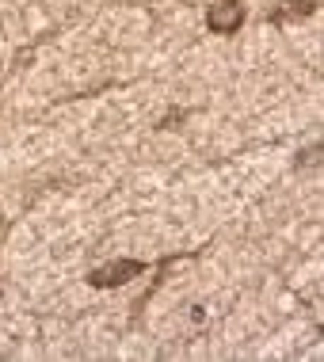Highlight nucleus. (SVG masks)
Masks as SVG:
<instances>
[{
	"instance_id": "1",
	"label": "nucleus",
	"mask_w": 324,
	"mask_h": 362,
	"mask_svg": "<svg viewBox=\"0 0 324 362\" xmlns=\"http://www.w3.org/2000/svg\"><path fill=\"white\" fill-rule=\"evenodd\" d=\"M206 23H210L214 35H233V31H237V27L244 23L241 0H218V4L210 8V16H206Z\"/></svg>"
},
{
	"instance_id": "2",
	"label": "nucleus",
	"mask_w": 324,
	"mask_h": 362,
	"mask_svg": "<svg viewBox=\"0 0 324 362\" xmlns=\"http://www.w3.org/2000/svg\"><path fill=\"white\" fill-rule=\"evenodd\" d=\"M145 271V263H137V259H119V263H107V267H100L92 275V286H100V290H107V286H122V282H130V279H137Z\"/></svg>"
}]
</instances>
